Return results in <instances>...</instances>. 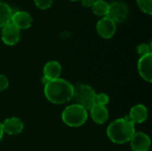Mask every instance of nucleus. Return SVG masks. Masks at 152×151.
Here are the masks:
<instances>
[{
	"instance_id": "1",
	"label": "nucleus",
	"mask_w": 152,
	"mask_h": 151,
	"mask_svg": "<svg viewBox=\"0 0 152 151\" xmlns=\"http://www.w3.org/2000/svg\"><path fill=\"white\" fill-rule=\"evenodd\" d=\"M45 98L53 104H64L70 101L74 95V86L67 80L57 78L45 85Z\"/></svg>"
},
{
	"instance_id": "2",
	"label": "nucleus",
	"mask_w": 152,
	"mask_h": 151,
	"mask_svg": "<svg viewBox=\"0 0 152 151\" xmlns=\"http://www.w3.org/2000/svg\"><path fill=\"white\" fill-rule=\"evenodd\" d=\"M135 133V125L128 117L114 120L107 128V136L116 144H125L130 142Z\"/></svg>"
},
{
	"instance_id": "3",
	"label": "nucleus",
	"mask_w": 152,
	"mask_h": 151,
	"mask_svg": "<svg viewBox=\"0 0 152 151\" xmlns=\"http://www.w3.org/2000/svg\"><path fill=\"white\" fill-rule=\"evenodd\" d=\"M87 117V110L77 103L68 106L61 113L63 123L70 127H79L83 125L86 122Z\"/></svg>"
},
{
	"instance_id": "4",
	"label": "nucleus",
	"mask_w": 152,
	"mask_h": 151,
	"mask_svg": "<svg viewBox=\"0 0 152 151\" xmlns=\"http://www.w3.org/2000/svg\"><path fill=\"white\" fill-rule=\"evenodd\" d=\"M95 97L96 93L94 89L88 85L79 84L74 87L73 98L76 103L82 106L86 110H90L95 105Z\"/></svg>"
},
{
	"instance_id": "5",
	"label": "nucleus",
	"mask_w": 152,
	"mask_h": 151,
	"mask_svg": "<svg viewBox=\"0 0 152 151\" xmlns=\"http://www.w3.org/2000/svg\"><path fill=\"white\" fill-rule=\"evenodd\" d=\"M129 13V9L127 5L121 1H115L110 4L109 12L107 16L109 19L113 20L115 23L124 21Z\"/></svg>"
},
{
	"instance_id": "6",
	"label": "nucleus",
	"mask_w": 152,
	"mask_h": 151,
	"mask_svg": "<svg viewBox=\"0 0 152 151\" xmlns=\"http://www.w3.org/2000/svg\"><path fill=\"white\" fill-rule=\"evenodd\" d=\"M129 142L133 151H148L151 148V138L142 132H135Z\"/></svg>"
},
{
	"instance_id": "7",
	"label": "nucleus",
	"mask_w": 152,
	"mask_h": 151,
	"mask_svg": "<svg viewBox=\"0 0 152 151\" xmlns=\"http://www.w3.org/2000/svg\"><path fill=\"white\" fill-rule=\"evenodd\" d=\"M96 29L98 34L102 38L110 39L115 35L117 30V26L113 20H111L108 17H103L98 21Z\"/></svg>"
},
{
	"instance_id": "8",
	"label": "nucleus",
	"mask_w": 152,
	"mask_h": 151,
	"mask_svg": "<svg viewBox=\"0 0 152 151\" xmlns=\"http://www.w3.org/2000/svg\"><path fill=\"white\" fill-rule=\"evenodd\" d=\"M20 29L17 28L12 22L3 27L1 37L3 42L7 45H14L20 40Z\"/></svg>"
},
{
	"instance_id": "9",
	"label": "nucleus",
	"mask_w": 152,
	"mask_h": 151,
	"mask_svg": "<svg viewBox=\"0 0 152 151\" xmlns=\"http://www.w3.org/2000/svg\"><path fill=\"white\" fill-rule=\"evenodd\" d=\"M61 73V65L56 61H48L43 69L42 81L44 85L47 84L51 80H54L60 77Z\"/></svg>"
},
{
	"instance_id": "10",
	"label": "nucleus",
	"mask_w": 152,
	"mask_h": 151,
	"mask_svg": "<svg viewBox=\"0 0 152 151\" xmlns=\"http://www.w3.org/2000/svg\"><path fill=\"white\" fill-rule=\"evenodd\" d=\"M140 76L147 82L152 81V53L140 57L137 64Z\"/></svg>"
},
{
	"instance_id": "11",
	"label": "nucleus",
	"mask_w": 152,
	"mask_h": 151,
	"mask_svg": "<svg viewBox=\"0 0 152 151\" xmlns=\"http://www.w3.org/2000/svg\"><path fill=\"white\" fill-rule=\"evenodd\" d=\"M3 130L4 133L9 134V135H17L20 134L23 129H24V125L23 122L18 118V117H9L6 118L3 124Z\"/></svg>"
},
{
	"instance_id": "12",
	"label": "nucleus",
	"mask_w": 152,
	"mask_h": 151,
	"mask_svg": "<svg viewBox=\"0 0 152 151\" xmlns=\"http://www.w3.org/2000/svg\"><path fill=\"white\" fill-rule=\"evenodd\" d=\"M148 114L149 113L146 106L142 104H136L130 109L128 119L134 125L142 124L147 120Z\"/></svg>"
},
{
	"instance_id": "13",
	"label": "nucleus",
	"mask_w": 152,
	"mask_h": 151,
	"mask_svg": "<svg viewBox=\"0 0 152 151\" xmlns=\"http://www.w3.org/2000/svg\"><path fill=\"white\" fill-rule=\"evenodd\" d=\"M11 21L19 29H27L31 26L32 18L28 12L19 11L15 13H12Z\"/></svg>"
},
{
	"instance_id": "14",
	"label": "nucleus",
	"mask_w": 152,
	"mask_h": 151,
	"mask_svg": "<svg viewBox=\"0 0 152 151\" xmlns=\"http://www.w3.org/2000/svg\"><path fill=\"white\" fill-rule=\"evenodd\" d=\"M90 115L93 121L95 124L102 125L105 124L109 119V110L105 106H101L95 104L90 109Z\"/></svg>"
},
{
	"instance_id": "15",
	"label": "nucleus",
	"mask_w": 152,
	"mask_h": 151,
	"mask_svg": "<svg viewBox=\"0 0 152 151\" xmlns=\"http://www.w3.org/2000/svg\"><path fill=\"white\" fill-rule=\"evenodd\" d=\"M12 16V8L5 3L0 2V27H4L11 22Z\"/></svg>"
},
{
	"instance_id": "16",
	"label": "nucleus",
	"mask_w": 152,
	"mask_h": 151,
	"mask_svg": "<svg viewBox=\"0 0 152 151\" xmlns=\"http://www.w3.org/2000/svg\"><path fill=\"white\" fill-rule=\"evenodd\" d=\"M91 7H92L93 12L94 14H96L97 16L106 17L107 13L109 12L110 4L107 2H105L104 0H96V1H94V3L93 4V5Z\"/></svg>"
},
{
	"instance_id": "17",
	"label": "nucleus",
	"mask_w": 152,
	"mask_h": 151,
	"mask_svg": "<svg viewBox=\"0 0 152 151\" xmlns=\"http://www.w3.org/2000/svg\"><path fill=\"white\" fill-rule=\"evenodd\" d=\"M140 9L144 12L145 13L151 15L152 13V4L151 0H136Z\"/></svg>"
},
{
	"instance_id": "18",
	"label": "nucleus",
	"mask_w": 152,
	"mask_h": 151,
	"mask_svg": "<svg viewBox=\"0 0 152 151\" xmlns=\"http://www.w3.org/2000/svg\"><path fill=\"white\" fill-rule=\"evenodd\" d=\"M109 103H110V96L107 93H96L95 104L106 107V105H108Z\"/></svg>"
},
{
	"instance_id": "19",
	"label": "nucleus",
	"mask_w": 152,
	"mask_h": 151,
	"mask_svg": "<svg viewBox=\"0 0 152 151\" xmlns=\"http://www.w3.org/2000/svg\"><path fill=\"white\" fill-rule=\"evenodd\" d=\"M137 53L142 57L144 55H147L149 53H151V45L147 44H141L137 46Z\"/></svg>"
},
{
	"instance_id": "20",
	"label": "nucleus",
	"mask_w": 152,
	"mask_h": 151,
	"mask_svg": "<svg viewBox=\"0 0 152 151\" xmlns=\"http://www.w3.org/2000/svg\"><path fill=\"white\" fill-rule=\"evenodd\" d=\"M34 1H35L36 5L39 9H42V10H45L51 7L53 2V0H34Z\"/></svg>"
},
{
	"instance_id": "21",
	"label": "nucleus",
	"mask_w": 152,
	"mask_h": 151,
	"mask_svg": "<svg viewBox=\"0 0 152 151\" xmlns=\"http://www.w3.org/2000/svg\"><path fill=\"white\" fill-rule=\"evenodd\" d=\"M8 86H9L8 78L5 76L0 74V92H3V91L6 90L8 88Z\"/></svg>"
},
{
	"instance_id": "22",
	"label": "nucleus",
	"mask_w": 152,
	"mask_h": 151,
	"mask_svg": "<svg viewBox=\"0 0 152 151\" xmlns=\"http://www.w3.org/2000/svg\"><path fill=\"white\" fill-rule=\"evenodd\" d=\"M94 1L95 0H81V3L85 7H91L94 3Z\"/></svg>"
},
{
	"instance_id": "23",
	"label": "nucleus",
	"mask_w": 152,
	"mask_h": 151,
	"mask_svg": "<svg viewBox=\"0 0 152 151\" xmlns=\"http://www.w3.org/2000/svg\"><path fill=\"white\" fill-rule=\"evenodd\" d=\"M4 130H3V126H2V124L0 123V142H1V141H2V139H3V137H4Z\"/></svg>"
},
{
	"instance_id": "24",
	"label": "nucleus",
	"mask_w": 152,
	"mask_h": 151,
	"mask_svg": "<svg viewBox=\"0 0 152 151\" xmlns=\"http://www.w3.org/2000/svg\"><path fill=\"white\" fill-rule=\"evenodd\" d=\"M70 1H73V2H77V1H81V0H70Z\"/></svg>"
}]
</instances>
